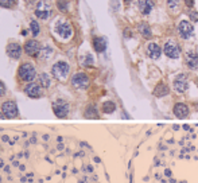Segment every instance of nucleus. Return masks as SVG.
I'll return each instance as SVG.
<instances>
[{"label": "nucleus", "instance_id": "14", "mask_svg": "<svg viewBox=\"0 0 198 183\" xmlns=\"http://www.w3.org/2000/svg\"><path fill=\"white\" fill-rule=\"evenodd\" d=\"M185 62H186V65H187V67L190 70L198 69V54L193 50L187 51L186 55H185Z\"/></svg>", "mask_w": 198, "mask_h": 183}, {"label": "nucleus", "instance_id": "36", "mask_svg": "<svg viewBox=\"0 0 198 183\" xmlns=\"http://www.w3.org/2000/svg\"><path fill=\"white\" fill-rule=\"evenodd\" d=\"M0 168H4V162H3V159H0Z\"/></svg>", "mask_w": 198, "mask_h": 183}, {"label": "nucleus", "instance_id": "29", "mask_svg": "<svg viewBox=\"0 0 198 183\" xmlns=\"http://www.w3.org/2000/svg\"><path fill=\"white\" fill-rule=\"evenodd\" d=\"M179 1H181V0H167V6H169L170 8H175V7H178Z\"/></svg>", "mask_w": 198, "mask_h": 183}, {"label": "nucleus", "instance_id": "32", "mask_svg": "<svg viewBox=\"0 0 198 183\" xmlns=\"http://www.w3.org/2000/svg\"><path fill=\"white\" fill-rule=\"evenodd\" d=\"M185 4L189 8H193L194 7V0H185Z\"/></svg>", "mask_w": 198, "mask_h": 183}, {"label": "nucleus", "instance_id": "1", "mask_svg": "<svg viewBox=\"0 0 198 183\" xmlns=\"http://www.w3.org/2000/svg\"><path fill=\"white\" fill-rule=\"evenodd\" d=\"M18 77H19V79L23 82H27V84H29V82H32L36 77L35 66L30 62H23L19 66V69H18Z\"/></svg>", "mask_w": 198, "mask_h": 183}, {"label": "nucleus", "instance_id": "7", "mask_svg": "<svg viewBox=\"0 0 198 183\" xmlns=\"http://www.w3.org/2000/svg\"><path fill=\"white\" fill-rule=\"evenodd\" d=\"M71 85L77 89H86L89 86V77L82 71L76 73L71 77Z\"/></svg>", "mask_w": 198, "mask_h": 183}, {"label": "nucleus", "instance_id": "39", "mask_svg": "<svg viewBox=\"0 0 198 183\" xmlns=\"http://www.w3.org/2000/svg\"><path fill=\"white\" fill-rule=\"evenodd\" d=\"M1 119H6V117H4V114L1 113V112H0V120H1Z\"/></svg>", "mask_w": 198, "mask_h": 183}, {"label": "nucleus", "instance_id": "21", "mask_svg": "<svg viewBox=\"0 0 198 183\" xmlns=\"http://www.w3.org/2000/svg\"><path fill=\"white\" fill-rule=\"evenodd\" d=\"M38 79H39V85L42 88H49L51 85V77L49 76L47 73H41L38 76Z\"/></svg>", "mask_w": 198, "mask_h": 183}, {"label": "nucleus", "instance_id": "25", "mask_svg": "<svg viewBox=\"0 0 198 183\" xmlns=\"http://www.w3.org/2000/svg\"><path fill=\"white\" fill-rule=\"evenodd\" d=\"M30 30H31V34L34 35V36H36V35L41 32V26H39V23L36 22V20H31V22H30Z\"/></svg>", "mask_w": 198, "mask_h": 183}, {"label": "nucleus", "instance_id": "15", "mask_svg": "<svg viewBox=\"0 0 198 183\" xmlns=\"http://www.w3.org/2000/svg\"><path fill=\"white\" fill-rule=\"evenodd\" d=\"M173 112L178 119H185V117L189 116V107L185 104V102H177L173 108Z\"/></svg>", "mask_w": 198, "mask_h": 183}, {"label": "nucleus", "instance_id": "19", "mask_svg": "<svg viewBox=\"0 0 198 183\" xmlns=\"http://www.w3.org/2000/svg\"><path fill=\"white\" fill-rule=\"evenodd\" d=\"M154 8V1L152 0H142L139 1V10L143 15H148Z\"/></svg>", "mask_w": 198, "mask_h": 183}, {"label": "nucleus", "instance_id": "34", "mask_svg": "<svg viewBox=\"0 0 198 183\" xmlns=\"http://www.w3.org/2000/svg\"><path fill=\"white\" fill-rule=\"evenodd\" d=\"M85 168H86L85 171H88V172H93V167H92V166H86Z\"/></svg>", "mask_w": 198, "mask_h": 183}, {"label": "nucleus", "instance_id": "27", "mask_svg": "<svg viewBox=\"0 0 198 183\" xmlns=\"http://www.w3.org/2000/svg\"><path fill=\"white\" fill-rule=\"evenodd\" d=\"M57 7L61 12H66L67 11V1L66 0H57Z\"/></svg>", "mask_w": 198, "mask_h": 183}, {"label": "nucleus", "instance_id": "37", "mask_svg": "<svg viewBox=\"0 0 198 183\" xmlns=\"http://www.w3.org/2000/svg\"><path fill=\"white\" fill-rule=\"evenodd\" d=\"M19 168H20V171H24V166H23V164H20V166H19Z\"/></svg>", "mask_w": 198, "mask_h": 183}, {"label": "nucleus", "instance_id": "10", "mask_svg": "<svg viewBox=\"0 0 198 183\" xmlns=\"http://www.w3.org/2000/svg\"><path fill=\"white\" fill-rule=\"evenodd\" d=\"M173 86L178 93H185L189 88V82H187V77L186 74H178V76L174 78Z\"/></svg>", "mask_w": 198, "mask_h": 183}, {"label": "nucleus", "instance_id": "33", "mask_svg": "<svg viewBox=\"0 0 198 183\" xmlns=\"http://www.w3.org/2000/svg\"><path fill=\"white\" fill-rule=\"evenodd\" d=\"M164 175H166V177H171V171H170L169 168H166V170H164Z\"/></svg>", "mask_w": 198, "mask_h": 183}, {"label": "nucleus", "instance_id": "40", "mask_svg": "<svg viewBox=\"0 0 198 183\" xmlns=\"http://www.w3.org/2000/svg\"><path fill=\"white\" fill-rule=\"evenodd\" d=\"M170 183H177V180H174V179H170Z\"/></svg>", "mask_w": 198, "mask_h": 183}, {"label": "nucleus", "instance_id": "2", "mask_svg": "<svg viewBox=\"0 0 198 183\" xmlns=\"http://www.w3.org/2000/svg\"><path fill=\"white\" fill-rule=\"evenodd\" d=\"M69 71H70V66L65 61H58L51 67V74L57 79H65L69 76Z\"/></svg>", "mask_w": 198, "mask_h": 183}, {"label": "nucleus", "instance_id": "8", "mask_svg": "<svg viewBox=\"0 0 198 183\" xmlns=\"http://www.w3.org/2000/svg\"><path fill=\"white\" fill-rule=\"evenodd\" d=\"M41 49H42L41 43H39L38 41H35V39H30V41H27L24 43V46H23L24 53L27 54V55H30V57H38Z\"/></svg>", "mask_w": 198, "mask_h": 183}, {"label": "nucleus", "instance_id": "26", "mask_svg": "<svg viewBox=\"0 0 198 183\" xmlns=\"http://www.w3.org/2000/svg\"><path fill=\"white\" fill-rule=\"evenodd\" d=\"M16 4V0H0V7L3 8H14Z\"/></svg>", "mask_w": 198, "mask_h": 183}, {"label": "nucleus", "instance_id": "5", "mask_svg": "<svg viewBox=\"0 0 198 183\" xmlns=\"http://www.w3.org/2000/svg\"><path fill=\"white\" fill-rule=\"evenodd\" d=\"M69 109H70V108H69V104H67L65 100H62V98L54 101V104H53V112H54V114L57 117H59V119L66 117L67 114H69Z\"/></svg>", "mask_w": 198, "mask_h": 183}, {"label": "nucleus", "instance_id": "35", "mask_svg": "<svg viewBox=\"0 0 198 183\" xmlns=\"http://www.w3.org/2000/svg\"><path fill=\"white\" fill-rule=\"evenodd\" d=\"M4 172H8V174L11 172V170H10V166H4Z\"/></svg>", "mask_w": 198, "mask_h": 183}, {"label": "nucleus", "instance_id": "11", "mask_svg": "<svg viewBox=\"0 0 198 183\" xmlns=\"http://www.w3.org/2000/svg\"><path fill=\"white\" fill-rule=\"evenodd\" d=\"M50 14H51V7L46 1H39L36 4V8H35L36 18H39L41 20H45L50 16Z\"/></svg>", "mask_w": 198, "mask_h": 183}, {"label": "nucleus", "instance_id": "23", "mask_svg": "<svg viewBox=\"0 0 198 183\" xmlns=\"http://www.w3.org/2000/svg\"><path fill=\"white\" fill-rule=\"evenodd\" d=\"M53 55V49L50 47V46H43V47L41 49V51H39V55L38 57L41 58V59H43V61H46V59H49V58Z\"/></svg>", "mask_w": 198, "mask_h": 183}, {"label": "nucleus", "instance_id": "20", "mask_svg": "<svg viewBox=\"0 0 198 183\" xmlns=\"http://www.w3.org/2000/svg\"><path fill=\"white\" fill-rule=\"evenodd\" d=\"M93 47L97 53H104L107 49V41L101 36H96V38L93 39Z\"/></svg>", "mask_w": 198, "mask_h": 183}, {"label": "nucleus", "instance_id": "6", "mask_svg": "<svg viewBox=\"0 0 198 183\" xmlns=\"http://www.w3.org/2000/svg\"><path fill=\"white\" fill-rule=\"evenodd\" d=\"M163 51H164V54H166L169 58H171V59H177V58H179V55H181V47H179V44L174 41L166 42V43H164V47H163Z\"/></svg>", "mask_w": 198, "mask_h": 183}, {"label": "nucleus", "instance_id": "17", "mask_svg": "<svg viewBox=\"0 0 198 183\" xmlns=\"http://www.w3.org/2000/svg\"><path fill=\"white\" fill-rule=\"evenodd\" d=\"M154 96L155 97H164V96H167L170 93V89L169 86L164 84V82H159L155 88H154Z\"/></svg>", "mask_w": 198, "mask_h": 183}, {"label": "nucleus", "instance_id": "13", "mask_svg": "<svg viewBox=\"0 0 198 183\" xmlns=\"http://www.w3.org/2000/svg\"><path fill=\"white\" fill-rule=\"evenodd\" d=\"M178 30H179V35H181V38H183V39H189L193 35V31H194L193 24L189 22V20H182V22L179 23V26H178Z\"/></svg>", "mask_w": 198, "mask_h": 183}, {"label": "nucleus", "instance_id": "12", "mask_svg": "<svg viewBox=\"0 0 198 183\" xmlns=\"http://www.w3.org/2000/svg\"><path fill=\"white\" fill-rule=\"evenodd\" d=\"M22 51H24V50H23V47L19 43L12 42V43L7 44L6 53H7V55L10 58H12V59H19V58L22 57Z\"/></svg>", "mask_w": 198, "mask_h": 183}, {"label": "nucleus", "instance_id": "28", "mask_svg": "<svg viewBox=\"0 0 198 183\" xmlns=\"http://www.w3.org/2000/svg\"><path fill=\"white\" fill-rule=\"evenodd\" d=\"M92 63H93V57L90 54H86V55H85V59L82 61V65L84 66H90Z\"/></svg>", "mask_w": 198, "mask_h": 183}, {"label": "nucleus", "instance_id": "3", "mask_svg": "<svg viewBox=\"0 0 198 183\" xmlns=\"http://www.w3.org/2000/svg\"><path fill=\"white\" fill-rule=\"evenodd\" d=\"M1 113L4 114L6 119H15L19 116V109L15 101L12 100H7L1 104Z\"/></svg>", "mask_w": 198, "mask_h": 183}, {"label": "nucleus", "instance_id": "4", "mask_svg": "<svg viewBox=\"0 0 198 183\" xmlns=\"http://www.w3.org/2000/svg\"><path fill=\"white\" fill-rule=\"evenodd\" d=\"M23 92L30 98H41L43 96V88L39 84H36V82H29L23 88Z\"/></svg>", "mask_w": 198, "mask_h": 183}, {"label": "nucleus", "instance_id": "24", "mask_svg": "<svg viewBox=\"0 0 198 183\" xmlns=\"http://www.w3.org/2000/svg\"><path fill=\"white\" fill-rule=\"evenodd\" d=\"M101 109H102L104 113L111 114V113H113V112L116 111V104L113 101H105L104 104L101 105Z\"/></svg>", "mask_w": 198, "mask_h": 183}, {"label": "nucleus", "instance_id": "16", "mask_svg": "<svg viewBox=\"0 0 198 183\" xmlns=\"http://www.w3.org/2000/svg\"><path fill=\"white\" fill-rule=\"evenodd\" d=\"M147 53H148L151 59H158V58L160 57V54H162V49H160V46L158 43L151 42L147 46Z\"/></svg>", "mask_w": 198, "mask_h": 183}, {"label": "nucleus", "instance_id": "41", "mask_svg": "<svg viewBox=\"0 0 198 183\" xmlns=\"http://www.w3.org/2000/svg\"><path fill=\"white\" fill-rule=\"evenodd\" d=\"M0 183H1V177H0Z\"/></svg>", "mask_w": 198, "mask_h": 183}, {"label": "nucleus", "instance_id": "22", "mask_svg": "<svg viewBox=\"0 0 198 183\" xmlns=\"http://www.w3.org/2000/svg\"><path fill=\"white\" fill-rule=\"evenodd\" d=\"M84 114H85L86 119H97L99 117V112H97V108L94 105H88Z\"/></svg>", "mask_w": 198, "mask_h": 183}, {"label": "nucleus", "instance_id": "31", "mask_svg": "<svg viewBox=\"0 0 198 183\" xmlns=\"http://www.w3.org/2000/svg\"><path fill=\"white\" fill-rule=\"evenodd\" d=\"M6 92H7V89H6V85H4V82H3V81H0V97H3V96L6 94Z\"/></svg>", "mask_w": 198, "mask_h": 183}, {"label": "nucleus", "instance_id": "9", "mask_svg": "<svg viewBox=\"0 0 198 183\" xmlns=\"http://www.w3.org/2000/svg\"><path fill=\"white\" fill-rule=\"evenodd\" d=\"M55 32H57L62 39H69L71 36V34H73V30H71V26L67 22L59 20V22L55 24Z\"/></svg>", "mask_w": 198, "mask_h": 183}, {"label": "nucleus", "instance_id": "38", "mask_svg": "<svg viewBox=\"0 0 198 183\" xmlns=\"http://www.w3.org/2000/svg\"><path fill=\"white\" fill-rule=\"evenodd\" d=\"M94 162H96V163H100L101 160H100V158H94Z\"/></svg>", "mask_w": 198, "mask_h": 183}, {"label": "nucleus", "instance_id": "30", "mask_svg": "<svg viewBox=\"0 0 198 183\" xmlns=\"http://www.w3.org/2000/svg\"><path fill=\"white\" fill-rule=\"evenodd\" d=\"M189 16H190V19H192L193 22H197L198 20V12L197 11H190V12H189Z\"/></svg>", "mask_w": 198, "mask_h": 183}, {"label": "nucleus", "instance_id": "18", "mask_svg": "<svg viewBox=\"0 0 198 183\" xmlns=\"http://www.w3.org/2000/svg\"><path fill=\"white\" fill-rule=\"evenodd\" d=\"M137 31H139V34L146 39H150L151 36H152V31H151L150 26H148L146 22H142V23L137 24Z\"/></svg>", "mask_w": 198, "mask_h": 183}]
</instances>
